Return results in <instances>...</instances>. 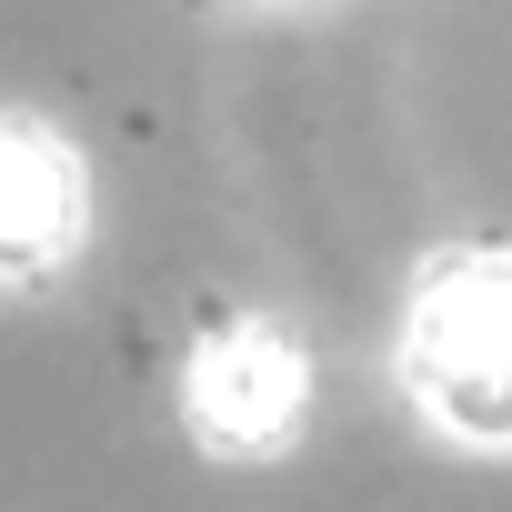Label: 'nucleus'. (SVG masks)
Wrapping results in <instances>:
<instances>
[{
  "label": "nucleus",
  "mask_w": 512,
  "mask_h": 512,
  "mask_svg": "<svg viewBox=\"0 0 512 512\" xmlns=\"http://www.w3.org/2000/svg\"><path fill=\"white\" fill-rule=\"evenodd\" d=\"M81 231V181L71 161L21 131V121H0V272H51L61 251Z\"/></svg>",
  "instance_id": "7ed1b4c3"
},
{
  "label": "nucleus",
  "mask_w": 512,
  "mask_h": 512,
  "mask_svg": "<svg viewBox=\"0 0 512 512\" xmlns=\"http://www.w3.org/2000/svg\"><path fill=\"white\" fill-rule=\"evenodd\" d=\"M402 382L462 442H512V251H442L402 312Z\"/></svg>",
  "instance_id": "f257e3e1"
},
{
  "label": "nucleus",
  "mask_w": 512,
  "mask_h": 512,
  "mask_svg": "<svg viewBox=\"0 0 512 512\" xmlns=\"http://www.w3.org/2000/svg\"><path fill=\"white\" fill-rule=\"evenodd\" d=\"M292 412H302V352L272 322H241V332L201 342V362H191V422L211 442H282Z\"/></svg>",
  "instance_id": "f03ea898"
}]
</instances>
